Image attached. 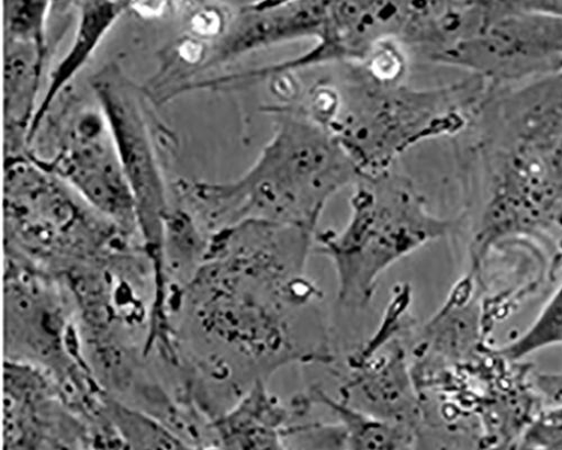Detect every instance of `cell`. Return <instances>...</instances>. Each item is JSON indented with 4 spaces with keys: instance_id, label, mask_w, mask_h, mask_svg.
Instances as JSON below:
<instances>
[{
    "instance_id": "6da1fadb",
    "label": "cell",
    "mask_w": 562,
    "mask_h": 450,
    "mask_svg": "<svg viewBox=\"0 0 562 450\" xmlns=\"http://www.w3.org/2000/svg\"><path fill=\"white\" fill-rule=\"evenodd\" d=\"M314 239L263 220L213 236L202 274L203 327L227 407L285 368L336 362L323 292L307 275Z\"/></svg>"
},
{
    "instance_id": "7a4b0ae2",
    "label": "cell",
    "mask_w": 562,
    "mask_h": 450,
    "mask_svg": "<svg viewBox=\"0 0 562 450\" xmlns=\"http://www.w3.org/2000/svg\"><path fill=\"white\" fill-rule=\"evenodd\" d=\"M306 86L280 88V108L313 121L341 145L361 177L392 171L419 144L454 138L471 127L488 83L481 77L441 87L416 88L389 79L364 64L327 67Z\"/></svg>"
},
{
    "instance_id": "3957f363",
    "label": "cell",
    "mask_w": 562,
    "mask_h": 450,
    "mask_svg": "<svg viewBox=\"0 0 562 450\" xmlns=\"http://www.w3.org/2000/svg\"><path fill=\"white\" fill-rule=\"evenodd\" d=\"M263 112L274 127L256 162L234 182L200 184L195 194L217 232L255 218L316 234L326 205L361 176L322 126L278 105Z\"/></svg>"
},
{
    "instance_id": "277c9868",
    "label": "cell",
    "mask_w": 562,
    "mask_h": 450,
    "mask_svg": "<svg viewBox=\"0 0 562 450\" xmlns=\"http://www.w3.org/2000/svg\"><path fill=\"white\" fill-rule=\"evenodd\" d=\"M350 206L345 228L316 233L314 250L335 267L339 307L358 313L391 267L445 238L454 222L432 213L411 180L393 171L360 177Z\"/></svg>"
},
{
    "instance_id": "5b68a950",
    "label": "cell",
    "mask_w": 562,
    "mask_h": 450,
    "mask_svg": "<svg viewBox=\"0 0 562 450\" xmlns=\"http://www.w3.org/2000/svg\"><path fill=\"white\" fill-rule=\"evenodd\" d=\"M477 156L485 189L471 246L475 270L498 243L562 223V140L548 149Z\"/></svg>"
},
{
    "instance_id": "8992f818",
    "label": "cell",
    "mask_w": 562,
    "mask_h": 450,
    "mask_svg": "<svg viewBox=\"0 0 562 450\" xmlns=\"http://www.w3.org/2000/svg\"><path fill=\"white\" fill-rule=\"evenodd\" d=\"M434 64L481 77L490 88L562 71V16L538 9L532 0L493 2L486 25Z\"/></svg>"
},
{
    "instance_id": "52a82bcc",
    "label": "cell",
    "mask_w": 562,
    "mask_h": 450,
    "mask_svg": "<svg viewBox=\"0 0 562 450\" xmlns=\"http://www.w3.org/2000/svg\"><path fill=\"white\" fill-rule=\"evenodd\" d=\"M95 92L135 203L150 252L162 256L168 216L166 187L151 137L145 99L116 65L93 77Z\"/></svg>"
},
{
    "instance_id": "ba28073f",
    "label": "cell",
    "mask_w": 562,
    "mask_h": 450,
    "mask_svg": "<svg viewBox=\"0 0 562 450\" xmlns=\"http://www.w3.org/2000/svg\"><path fill=\"white\" fill-rule=\"evenodd\" d=\"M413 2H329L326 20L311 49L301 56L236 74L238 87L346 64H366L389 43L404 47ZM406 50V49H405Z\"/></svg>"
},
{
    "instance_id": "9c48e42d",
    "label": "cell",
    "mask_w": 562,
    "mask_h": 450,
    "mask_svg": "<svg viewBox=\"0 0 562 450\" xmlns=\"http://www.w3.org/2000/svg\"><path fill=\"white\" fill-rule=\"evenodd\" d=\"M404 337L371 336L346 360L340 400L367 415L416 430L422 419Z\"/></svg>"
},
{
    "instance_id": "30bf717a",
    "label": "cell",
    "mask_w": 562,
    "mask_h": 450,
    "mask_svg": "<svg viewBox=\"0 0 562 450\" xmlns=\"http://www.w3.org/2000/svg\"><path fill=\"white\" fill-rule=\"evenodd\" d=\"M93 207L123 225L137 224L135 203L108 122L101 114H81L50 165Z\"/></svg>"
},
{
    "instance_id": "8fae6325",
    "label": "cell",
    "mask_w": 562,
    "mask_h": 450,
    "mask_svg": "<svg viewBox=\"0 0 562 450\" xmlns=\"http://www.w3.org/2000/svg\"><path fill=\"white\" fill-rule=\"evenodd\" d=\"M329 2H261L240 7L206 52L196 71L213 69L256 52L286 43L315 41L324 27Z\"/></svg>"
},
{
    "instance_id": "7c38bea8",
    "label": "cell",
    "mask_w": 562,
    "mask_h": 450,
    "mask_svg": "<svg viewBox=\"0 0 562 450\" xmlns=\"http://www.w3.org/2000/svg\"><path fill=\"white\" fill-rule=\"evenodd\" d=\"M305 415L293 398L285 403L261 384L213 427L221 450H285L284 429Z\"/></svg>"
},
{
    "instance_id": "4fadbf2b",
    "label": "cell",
    "mask_w": 562,
    "mask_h": 450,
    "mask_svg": "<svg viewBox=\"0 0 562 450\" xmlns=\"http://www.w3.org/2000/svg\"><path fill=\"white\" fill-rule=\"evenodd\" d=\"M79 19L76 35L66 56L52 74L50 83L38 105L26 135L27 144L48 114L57 97L88 63L99 45L122 16L131 3L127 2H81L77 4Z\"/></svg>"
},
{
    "instance_id": "5bb4252c",
    "label": "cell",
    "mask_w": 562,
    "mask_h": 450,
    "mask_svg": "<svg viewBox=\"0 0 562 450\" xmlns=\"http://www.w3.org/2000/svg\"><path fill=\"white\" fill-rule=\"evenodd\" d=\"M5 124L29 132L46 57V43L5 37Z\"/></svg>"
},
{
    "instance_id": "9a60e30c",
    "label": "cell",
    "mask_w": 562,
    "mask_h": 450,
    "mask_svg": "<svg viewBox=\"0 0 562 450\" xmlns=\"http://www.w3.org/2000/svg\"><path fill=\"white\" fill-rule=\"evenodd\" d=\"M305 394L312 407L323 405L338 417L348 450H406L413 441L414 429L367 415L319 386H312Z\"/></svg>"
},
{
    "instance_id": "2e32d148",
    "label": "cell",
    "mask_w": 562,
    "mask_h": 450,
    "mask_svg": "<svg viewBox=\"0 0 562 450\" xmlns=\"http://www.w3.org/2000/svg\"><path fill=\"white\" fill-rule=\"evenodd\" d=\"M557 345H562V282L531 327L520 338L498 349L497 355L514 362Z\"/></svg>"
},
{
    "instance_id": "e0dca14e",
    "label": "cell",
    "mask_w": 562,
    "mask_h": 450,
    "mask_svg": "<svg viewBox=\"0 0 562 450\" xmlns=\"http://www.w3.org/2000/svg\"><path fill=\"white\" fill-rule=\"evenodd\" d=\"M116 428L126 450H200L166 426L139 415L119 412Z\"/></svg>"
},
{
    "instance_id": "ac0fdd59",
    "label": "cell",
    "mask_w": 562,
    "mask_h": 450,
    "mask_svg": "<svg viewBox=\"0 0 562 450\" xmlns=\"http://www.w3.org/2000/svg\"><path fill=\"white\" fill-rule=\"evenodd\" d=\"M5 37L46 42L45 22L50 3L5 2Z\"/></svg>"
},
{
    "instance_id": "d6986e66",
    "label": "cell",
    "mask_w": 562,
    "mask_h": 450,
    "mask_svg": "<svg viewBox=\"0 0 562 450\" xmlns=\"http://www.w3.org/2000/svg\"><path fill=\"white\" fill-rule=\"evenodd\" d=\"M527 450H562V404L550 405L528 428Z\"/></svg>"
},
{
    "instance_id": "ffe728a7",
    "label": "cell",
    "mask_w": 562,
    "mask_h": 450,
    "mask_svg": "<svg viewBox=\"0 0 562 450\" xmlns=\"http://www.w3.org/2000/svg\"><path fill=\"white\" fill-rule=\"evenodd\" d=\"M227 14L218 8H205L196 13L192 20L193 31L204 37L217 40L228 23Z\"/></svg>"
},
{
    "instance_id": "44dd1931",
    "label": "cell",
    "mask_w": 562,
    "mask_h": 450,
    "mask_svg": "<svg viewBox=\"0 0 562 450\" xmlns=\"http://www.w3.org/2000/svg\"><path fill=\"white\" fill-rule=\"evenodd\" d=\"M533 4L540 10L562 16V0H533Z\"/></svg>"
}]
</instances>
